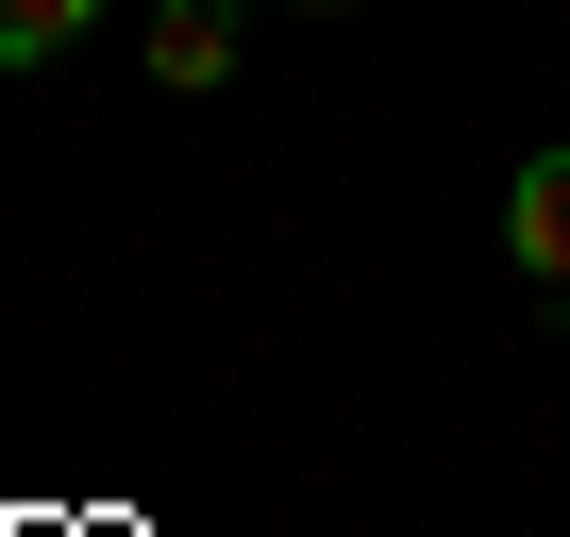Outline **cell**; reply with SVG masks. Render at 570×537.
Segmentation results:
<instances>
[{"mask_svg": "<svg viewBox=\"0 0 570 537\" xmlns=\"http://www.w3.org/2000/svg\"><path fill=\"white\" fill-rule=\"evenodd\" d=\"M503 252H520V286L570 303V152H520V185H503Z\"/></svg>", "mask_w": 570, "mask_h": 537, "instance_id": "7a4b0ae2", "label": "cell"}, {"mask_svg": "<svg viewBox=\"0 0 570 537\" xmlns=\"http://www.w3.org/2000/svg\"><path fill=\"white\" fill-rule=\"evenodd\" d=\"M285 18H353V0H285Z\"/></svg>", "mask_w": 570, "mask_h": 537, "instance_id": "277c9868", "label": "cell"}, {"mask_svg": "<svg viewBox=\"0 0 570 537\" xmlns=\"http://www.w3.org/2000/svg\"><path fill=\"white\" fill-rule=\"evenodd\" d=\"M85 18H118V0H0V68H51V51H85Z\"/></svg>", "mask_w": 570, "mask_h": 537, "instance_id": "3957f363", "label": "cell"}, {"mask_svg": "<svg viewBox=\"0 0 570 537\" xmlns=\"http://www.w3.org/2000/svg\"><path fill=\"white\" fill-rule=\"evenodd\" d=\"M135 51H151V85H168V101L235 85V0H151V18H135Z\"/></svg>", "mask_w": 570, "mask_h": 537, "instance_id": "6da1fadb", "label": "cell"}]
</instances>
